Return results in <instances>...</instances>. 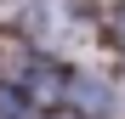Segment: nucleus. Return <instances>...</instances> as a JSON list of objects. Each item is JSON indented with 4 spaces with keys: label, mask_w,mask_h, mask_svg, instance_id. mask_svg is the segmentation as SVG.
Wrapping results in <instances>:
<instances>
[{
    "label": "nucleus",
    "mask_w": 125,
    "mask_h": 119,
    "mask_svg": "<svg viewBox=\"0 0 125 119\" xmlns=\"http://www.w3.org/2000/svg\"><path fill=\"white\" fill-rule=\"evenodd\" d=\"M62 102H74L80 113H108L114 108V91H108V79H97V74H68V96Z\"/></svg>",
    "instance_id": "f257e3e1"
},
{
    "label": "nucleus",
    "mask_w": 125,
    "mask_h": 119,
    "mask_svg": "<svg viewBox=\"0 0 125 119\" xmlns=\"http://www.w3.org/2000/svg\"><path fill=\"white\" fill-rule=\"evenodd\" d=\"M114 40H119V46H125V6L114 11Z\"/></svg>",
    "instance_id": "f03ea898"
}]
</instances>
